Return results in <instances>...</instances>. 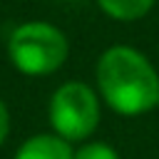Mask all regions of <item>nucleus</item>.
Returning a JSON list of instances; mask_svg holds the SVG:
<instances>
[{"label": "nucleus", "instance_id": "obj_1", "mask_svg": "<svg viewBox=\"0 0 159 159\" xmlns=\"http://www.w3.org/2000/svg\"><path fill=\"white\" fill-rule=\"evenodd\" d=\"M102 99L122 117H139L159 104V72L132 45L107 47L94 67Z\"/></svg>", "mask_w": 159, "mask_h": 159}, {"label": "nucleus", "instance_id": "obj_2", "mask_svg": "<svg viewBox=\"0 0 159 159\" xmlns=\"http://www.w3.org/2000/svg\"><path fill=\"white\" fill-rule=\"evenodd\" d=\"M70 55L65 32L45 20H30L12 30L7 40V57L20 75L47 77L55 75Z\"/></svg>", "mask_w": 159, "mask_h": 159}, {"label": "nucleus", "instance_id": "obj_3", "mask_svg": "<svg viewBox=\"0 0 159 159\" xmlns=\"http://www.w3.org/2000/svg\"><path fill=\"white\" fill-rule=\"evenodd\" d=\"M47 119L52 134L65 142H82L99 124V97L82 80L62 82L50 97Z\"/></svg>", "mask_w": 159, "mask_h": 159}, {"label": "nucleus", "instance_id": "obj_4", "mask_svg": "<svg viewBox=\"0 0 159 159\" xmlns=\"http://www.w3.org/2000/svg\"><path fill=\"white\" fill-rule=\"evenodd\" d=\"M75 149L57 134H35L25 139L12 159H72Z\"/></svg>", "mask_w": 159, "mask_h": 159}, {"label": "nucleus", "instance_id": "obj_5", "mask_svg": "<svg viewBox=\"0 0 159 159\" xmlns=\"http://www.w3.org/2000/svg\"><path fill=\"white\" fill-rule=\"evenodd\" d=\"M154 2L157 0H97L99 10L104 15H109L112 20H119V22L142 20L144 15H149Z\"/></svg>", "mask_w": 159, "mask_h": 159}, {"label": "nucleus", "instance_id": "obj_6", "mask_svg": "<svg viewBox=\"0 0 159 159\" xmlns=\"http://www.w3.org/2000/svg\"><path fill=\"white\" fill-rule=\"evenodd\" d=\"M72 159H122V157L107 142H87L80 149H75V157Z\"/></svg>", "mask_w": 159, "mask_h": 159}, {"label": "nucleus", "instance_id": "obj_7", "mask_svg": "<svg viewBox=\"0 0 159 159\" xmlns=\"http://www.w3.org/2000/svg\"><path fill=\"white\" fill-rule=\"evenodd\" d=\"M7 132H10V112H7L5 102L0 99V147H2V142L7 139Z\"/></svg>", "mask_w": 159, "mask_h": 159}]
</instances>
